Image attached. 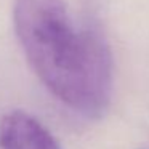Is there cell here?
I'll return each mask as SVG.
<instances>
[{"label":"cell","instance_id":"cell-1","mask_svg":"<svg viewBox=\"0 0 149 149\" xmlns=\"http://www.w3.org/2000/svg\"><path fill=\"white\" fill-rule=\"evenodd\" d=\"M13 23L43 87L75 112L100 117L112 93V56L103 34L75 21L64 0H15Z\"/></svg>","mask_w":149,"mask_h":149},{"label":"cell","instance_id":"cell-2","mask_svg":"<svg viewBox=\"0 0 149 149\" xmlns=\"http://www.w3.org/2000/svg\"><path fill=\"white\" fill-rule=\"evenodd\" d=\"M0 149H61V144L34 116L11 111L0 120Z\"/></svg>","mask_w":149,"mask_h":149}]
</instances>
